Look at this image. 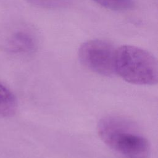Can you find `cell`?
<instances>
[{
	"instance_id": "cell-1",
	"label": "cell",
	"mask_w": 158,
	"mask_h": 158,
	"mask_svg": "<svg viewBox=\"0 0 158 158\" xmlns=\"http://www.w3.org/2000/svg\"><path fill=\"white\" fill-rule=\"evenodd\" d=\"M97 130L104 143L119 154L127 158H147L149 143L130 121L106 116L99 121Z\"/></svg>"
},
{
	"instance_id": "cell-2",
	"label": "cell",
	"mask_w": 158,
	"mask_h": 158,
	"mask_svg": "<svg viewBox=\"0 0 158 158\" xmlns=\"http://www.w3.org/2000/svg\"><path fill=\"white\" fill-rule=\"evenodd\" d=\"M115 73L132 84L154 85L157 83L158 78L157 60L146 49L123 45L117 48Z\"/></svg>"
},
{
	"instance_id": "cell-3",
	"label": "cell",
	"mask_w": 158,
	"mask_h": 158,
	"mask_svg": "<svg viewBox=\"0 0 158 158\" xmlns=\"http://www.w3.org/2000/svg\"><path fill=\"white\" fill-rule=\"evenodd\" d=\"M117 48L107 40L93 39L80 46L78 56L80 63L88 70L109 77L115 73Z\"/></svg>"
},
{
	"instance_id": "cell-4",
	"label": "cell",
	"mask_w": 158,
	"mask_h": 158,
	"mask_svg": "<svg viewBox=\"0 0 158 158\" xmlns=\"http://www.w3.org/2000/svg\"><path fill=\"white\" fill-rule=\"evenodd\" d=\"M9 48L14 52L29 54L33 53L37 48L35 37L28 32L20 31L15 33L9 41Z\"/></svg>"
},
{
	"instance_id": "cell-5",
	"label": "cell",
	"mask_w": 158,
	"mask_h": 158,
	"mask_svg": "<svg viewBox=\"0 0 158 158\" xmlns=\"http://www.w3.org/2000/svg\"><path fill=\"white\" fill-rule=\"evenodd\" d=\"M17 108L15 95L0 82V117L13 115Z\"/></svg>"
},
{
	"instance_id": "cell-6",
	"label": "cell",
	"mask_w": 158,
	"mask_h": 158,
	"mask_svg": "<svg viewBox=\"0 0 158 158\" xmlns=\"http://www.w3.org/2000/svg\"><path fill=\"white\" fill-rule=\"evenodd\" d=\"M101 7L114 11H124L132 9L135 0H93Z\"/></svg>"
},
{
	"instance_id": "cell-7",
	"label": "cell",
	"mask_w": 158,
	"mask_h": 158,
	"mask_svg": "<svg viewBox=\"0 0 158 158\" xmlns=\"http://www.w3.org/2000/svg\"><path fill=\"white\" fill-rule=\"evenodd\" d=\"M30 4L43 9H60L69 6L73 0H27Z\"/></svg>"
}]
</instances>
